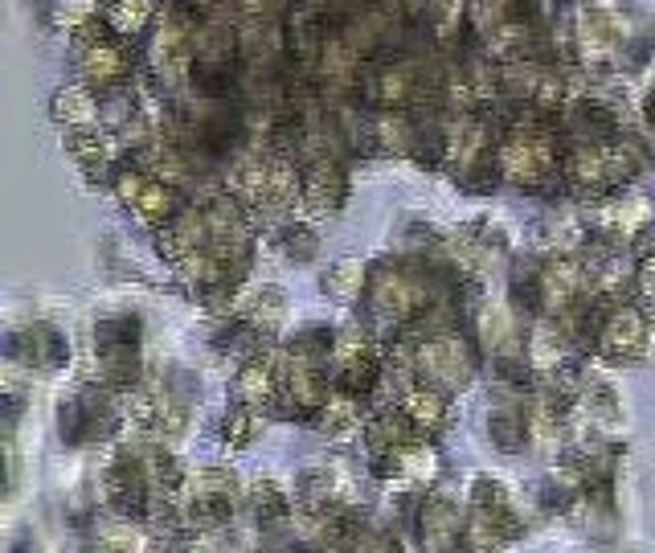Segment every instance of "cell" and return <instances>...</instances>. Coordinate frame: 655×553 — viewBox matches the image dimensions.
Wrapping results in <instances>:
<instances>
[]
</instances>
